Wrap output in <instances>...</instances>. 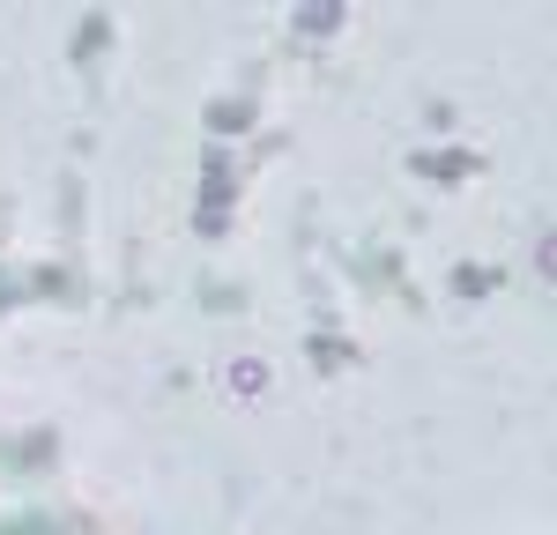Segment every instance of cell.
<instances>
[{
	"mask_svg": "<svg viewBox=\"0 0 557 535\" xmlns=\"http://www.w3.org/2000/svg\"><path fill=\"white\" fill-rule=\"evenodd\" d=\"M543 268H550V275H557V238H543Z\"/></svg>",
	"mask_w": 557,
	"mask_h": 535,
	"instance_id": "cell-1",
	"label": "cell"
}]
</instances>
